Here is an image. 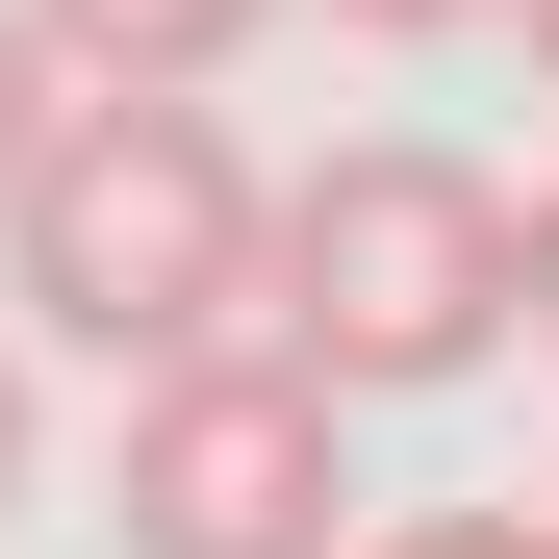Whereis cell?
Masks as SVG:
<instances>
[{"label":"cell","mask_w":559,"mask_h":559,"mask_svg":"<svg viewBox=\"0 0 559 559\" xmlns=\"http://www.w3.org/2000/svg\"><path fill=\"white\" fill-rule=\"evenodd\" d=\"M254 204L280 178L204 128V103H103V76H51V128H26V178H0V280H26V331L51 356H204V331H254Z\"/></svg>","instance_id":"6da1fadb"},{"label":"cell","mask_w":559,"mask_h":559,"mask_svg":"<svg viewBox=\"0 0 559 559\" xmlns=\"http://www.w3.org/2000/svg\"><path fill=\"white\" fill-rule=\"evenodd\" d=\"M254 331L306 356L331 407L484 382V356H509V178H457L432 128L306 153V204H254Z\"/></svg>","instance_id":"7a4b0ae2"},{"label":"cell","mask_w":559,"mask_h":559,"mask_svg":"<svg viewBox=\"0 0 559 559\" xmlns=\"http://www.w3.org/2000/svg\"><path fill=\"white\" fill-rule=\"evenodd\" d=\"M128 559H356V432L280 331H204L128 382V457H103Z\"/></svg>","instance_id":"3957f363"},{"label":"cell","mask_w":559,"mask_h":559,"mask_svg":"<svg viewBox=\"0 0 559 559\" xmlns=\"http://www.w3.org/2000/svg\"><path fill=\"white\" fill-rule=\"evenodd\" d=\"M254 26H280V0H26V51H51V76H103V103H204Z\"/></svg>","instance_id":"277c9868"},{"label":"cell","mask_w":559,"mask_h":559,"mask_svg":"<svg viewBox=\"0 0 559 559\" xmlns=\"http://www.w3.org/2000/svg\"><path fill=\"white\" fill-rule=\"evenodd\" d=\"M356 559H559L534 509H407V534H356Z\"/></svg>","instance_id":"5b68a950"},{"label":"cell","mask_w":559,"mask_h":559,"mask_svg":"<svg viewBox=\"0 0 559 559\" xmlns=\"http://www.w3.org/2000/svg\"><path fill=\"white\" fill-rule=\"evenodd\" d=\"M509 331H559V178L509 204Z\"/></svg>","instance_id":"8992f818"},{"label":"cell","mask_w":559,"mask_h":559,"mask_svg":"<svg viewBox=\"0 0 559 559\" xmlns=\"http://www.w3.org/2000/svg\"><path fill=\"white\" fill-rule=\"evenodd\" d=\"M26 128H51V51H26V0H0V178H26Z\"/></svg>","instance_id":"52a82bcc"},{"label":"cell","mask_w":559,"mask_h":559,"mask_svg":"<svg viewBox=\"0 0 559 559\" xmlns=\"http://www.w3.org/2000/svg\"><path fill=\"white\" fill-rule=\"evenodd\" d=\"M331 26H382V51H432V26H484V0H331Z\"/></svg>","instance_id":"ba28073f"},{"label":"cell","mask_w":559,"mask_h":559,"mask_svg":"<svg viewBox=\"0 0 559 559\" xmlns=\"http://www.w3.org/2000/svg\"><path fill=\"white\" fill-rule=\"evenodd\" d=\"M0 509H26V331H0Z\"/></svg>","instance_id":"9c48e42d"},{"label":"cell","mask_w":559,"mask_h":559,"mask_svg":"<svg viewBox=\"0 0 559 559\" xmlns=\"http://www.w3.org/2000/svg\"><path fill=\"white\" fill-rule=\"evenodd\" d=\"M509 51H534V76H559V0H509Z\"/></svg>","instance_id":"30bf717a"},{"label":"cell","mask_w":559,"mask_h":559,"mask_svg":"<svg viewBox=\"0 0 559 559\" xmlns=\"http://www.w3.org/2000/svg\"><path fill=\"white\" fill-rule=\"evenodd\" d=\"M534 534H559V509H534Z\"/></svg>","instance_id":"8fae6325"}]
</instances>
